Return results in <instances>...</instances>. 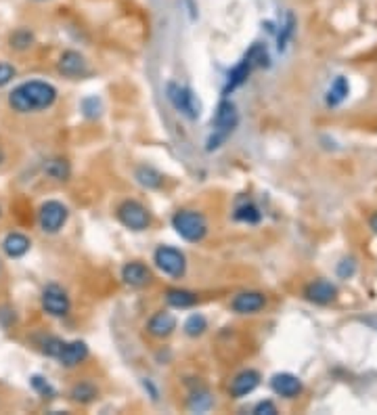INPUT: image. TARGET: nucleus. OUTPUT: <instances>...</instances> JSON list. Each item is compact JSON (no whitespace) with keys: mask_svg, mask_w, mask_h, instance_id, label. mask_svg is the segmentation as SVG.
<instances>
[{"mask_svg":"<svg viewBox=\"0 0 377 415\" xmlns=\"http://www.w3.org/2000/svg\"><path fill=\"white\" fill-rule=\"evenodd\" d=\"M57 101V88L49 82L32 80L19 84L8 94V105L17 113H36L49 109Z\"/></svg>","mask_w":377,"mask_h":415,"instance_id":"obj_1","label":"nucleus"},{"mask_svg":"<svg viewBox=\"0 0 377 415\" xmlns=\"http://www.w3.org/2000/svg\"><path fill=\"white\" fill-rule=\"evenodd\" d=\"M172 227L187 242H202L208 233V223H206L204 214L193 212V210L176 212L172 218Z\"/></svg>","mask_w":377,"mask_h":415,"instance_id":"obj_2","label":"nucleus"},{"mask_svg":"<svg viewBox=\"0 0 377 415\" xmlns=\"http://www.w3.org/2000/svg\"><path fill=\"white\" fill-rule=\"evenodd\" d=\"M237 122H239V113H237L235 103H230V101H223V103L218 105V109H216V118H214L216 137H212V139H210L208 149H216V147H221V143H223L226 137L235 130Z\"/></svg>","mask_w":377,"mask_h":415,"instance_id":"obj_3","label":"nucleus"},{"mask_svg":"<svg viewBox=\"0 0 377 415\" xmlns=\"http://www.w3.org/2000/svg\"><path fill=\"white\" fill-rule=\"evenodd\" d=\"M166 92H168L170 103H172L183 116H187L189 120H197V118H199L202 105H199V101L195 99V94H193L187 86H180V84L172 82L168 84Z\"/></svg>","mask_w":377,"mask_h":415,"instance_id":"obj_4","label":"nucleus"},{"mask_svg":"<svg viewBox=\"0 0 377 415\" xmlns=\"http://www.w3.org/2000/svg\"><path fill=\"white\" fill-rule=\"evenodd\" d=\"M118 218L124 227L132 229V231H145L149 227L151 218L147 208L135 199H126L120 204L118 208Z\"/></svg>","mask_w":377,"mask_h":415,"instance_id":"obj_5","label":"nucleus"},{"mask_svg":"<svg viewBox=\"0 0 377 415\" xmlns=\"http://www.w3.org/2000/svg\"><path fill=\"white\" fill-rule=\"evenodd\" d=\"M38 221H40L42 231H47V233H57V231L66 225V221H68V208H66L61 202L51 199V202H47V204L40 206Z\"/></svg>","mask_w":377,"mask_h":415,"instance_id":"obj_6","label":"nucleus"},{"mask_svg":"<svg viewBox=\"0 0 377 415\" xmlns=\"http://www.w3.org/2000/svg\"><path fill=\"white\" fill-rule=\"evenodd\" d=\"M155 264L159 266V271H163L170 277H180L187 268L185 254L170 246H161L155 249Z\"/></svg>","mask_w":377,"mask_h":415,"instance_id":"obj_7","label":"nucleus"},{"mask_svg":"<svg viewBox=\"0 0 377 415\" xmlns=\"http://www.w3.org/2000/svg\"><path fill=\"white\" fill-rule=\"evenodd\" d=\"M42 309L53 317H66L70 313V298L59 285H49L42 292Z\"/></svg>","mask_w":377,"mask_h":415,"instance_id":"obj_8","label":"nucleus"},{"mask_svg":"<svg viewBox=\"0 0 377 415\" xmlns=\"http://www.w3.org/2000/svg\"><path fill=\"white\" fill-rule=\"evenodd\" d=\"M304 296H306V300H310L314 304H331L338 298V287L327 279H316L306 285Z\"/></svg>","mask_w":377,"mask_h":415,"instance_id":"obj_9","label":"nucleus"},{"mask_svg":"<svg viewBox=\"0 0 377 415\" xmlns=\"http://www.w3.org/2000/svg\"><path fill=\"white\" fill-rule=\"evenodd\" d=\"M264 304H266L264 294H260V292H243V294L233 298L230 309L235 313H239V315H254V313L262 311Z\"/></svg>","mask_w":377,"mask_h":415,"instance_id":"obj_10","label":"nucleus"},{"mask_svg":"<svg viewBox=\"0 0 377 415\" xmlns=\"http://www.w3.org/2000/svg\"><path fill=\"white\" fill-rule=\"evenodd\" d=\"M59 72L66 76V78H80L88 72V63L86 59L75 53V51H66L61 57H59Z\"/></svg>","mask_w":377,"mask_h":415,"instance_id":"obj_11","label":"nucleus"},{"mask_svg":"<svg viewBox=\"0 0 377 415\" xmlns=\"http://www.w3.org/2000/svg\"><path fill=\"white\" fill-rule=\"evenodd\" d=\"M271 388L283 399H296L302 392V382L294 373H275L271 380Z\"/></svg>","mask_w":377,"mask_h":415,"instance_id":"obj_12","label":"nucleus"},{"mask_svg":"<svg viewBox=\"0 0 377 415\" xmlns=\"http://www.w3.org/2000/svg\"><path fill=\"white\" fill-rule=\"evenodd\" d=\"M258 384H260V373H258V371H254V369L241 371V373L233 380V384H230V395H233L235 399L247 397V395H252V392L258 388Z\"/></svg>","mask_w":377,"mask_h":415,"instance_id":"obj_13","label":"nucleus"},{"mask_svg":"<svg viewBox=\"0 0 377 415\" xmlns=\"http://www.w3.org/2000/svg\"><path fill=\"white\" fill-rule=\"evenodd\" d=\"M122 279L130 287H143L151 281V273L143 262H128L122 268Z\"/></svg>","mask_w":377,"mask_h":415,"instance_id":"obj_14","label":"nucleus"},{"mask_svg":"<svg viewBox=\"0 0 377 415\" xmlns=\"http://www.w3.org/2000/svg\"><path fill=\"white\" fill-rule=\"evenodd\" d=\"M86 357H88V346L84 342H80V340H74L70 344H63V350H61V354L57 359L61 361L63 367H75Z\"/></svg>","mask_w":377,"mask_h":415,"instance_id":"obj_15","label":"nucleus"},{"mask_svg":"<svg viewBox=\"0 0 377 415\" xmlns=\"http://www.w3.org/2000/svg\"><path fill=\"white\" fill-rule=\"evenodd\" d=\"M32 242L23 233H8L2 242V249L8 258H21L30 252Z\"/></svg>","mask_w":377,"mask_h":415,"instance_id":"obj_16","label":"nucleus"},{"mask_svg":"<svg viewBox=\"0 0 377 415\" xmlns=\"http://www.w3.org/2000/svg\"><path fill=\"white\" fill-rule=\"evenodd\" d=\"M147 330L155 337H168L170 333L176 330V319L170 313H157V315L151 317Z\"/></svg>","mask_w":377,"mask_h":415,"instance_id":"obj_17","label":"nucleus"},{"mask_svg":"<svg viewBox=\"0 0 377 415\" xmlns=\"http://www.w3.org/2000/svg\"><path fill=\"white\" fill-rule=\"evenodd\" d=\"M348 92H350V84H348V80H346L344 76H338V78L331 82L329 90H327L325 103H327L329 107H338V105H342V103L346 101Z\"/></svg>","mask_w":377,"mask_h":415,"instance_id":"obj_18","label":"nucleus"},{"mask_svg":"<svg viewBox=\"0 0 377 415\" xmlns=\"http://www.w3.org/2000/svg\"><path fill=\"white\" fill-rule=\"evenodd\" d=\"M166 302L174 309H189L197 302V296L187 290H168L166 292Z\"/></svg>","mask_w":377,"mask_h":415,"instance_id":"obj_19","label":"nucleus"},{"mask_svg":"<svg viewBox=\"0 0 377 415\" xmlns=\"http://www.w3.org/2000/svg\"><path fill=\"white\" fill-rule=\"evenodd\" d=\"M252 70H254V66L247 61V59H243L233 72H230V76H228V84H226L225 92L228 90H233V88H237V86H241V84L245 82L247 78H249V74H252Z\"/></svg>","mask_w":377,"mask_h":415,"instance_id":"obj_20","label":"nucleus"},{"mask_svg":"<svg viewBox=\"0 0 377 415\" xmlns=\"http://www.w3.org/2000/svg\"><path fill=\"white\" fill-rule=\"evenodd\" d=\"M137 180L143 185V187H147V189H157V187H161V182H163V176L155 170V168L151 166H141L137 168Z\"/></svg>","mask_w":377,"mask_h":415,"instance_id":"obj_21","label":"nucleus"},{"mask_svg":"<svg viewBox=\"0 0 377 415\" xmlns=\"http://www.w3.org/2000/svg\"><path fill=\"white\" fill-rule=\"evenodd\" d=\"M70 397L75 403H90L97 397V388L90 382H80V384H75L74 388H72Z\"/></svg>","mask_w":377,"mask_h":415,"instance_id":"obj_22","label":"nucleus"},{"mask_svg":"<svg viewBox=\"0 0 377 415\" xmlns=\"http://www.w3.org/2000/svg\"><path fill=\"white\" fill-rule=\"evenodd\" d=\"M245 59H247L254 68H268V61H271V57H268V53H266V47L260 44V42H256V44L247 51Z\"/></svg>","mask_w":377,"mask_h":415,"instance_id":"obj_23","label":"nucleus"},{"mask_svg":"<svg viewBox=\"0 0 377 415\" xmlns=\"http://www.w3.org/2000/svg\"><path fill=\"white\" fill-rule=\"evenodd\" d=\"M44 172L51 178H55V180H68V176H70L72 170H70V164L66 160H49L44 164Z\"/></svg>","mask_w":377,"mask_h":415,"instance_id":"obj_24","label":"nucleus"},{"mask_svg":"<svg viewBox=\"0 0 377 415\" xmlns=\"http://www.w3.org/2000/svg\"><path fill=\"white\" fill-rule=\"evenodd\" d=\"M294 30H296V17H294V13L290 11L288 15H285V23L281 25V32H279V51H285V47H288V42L292 40V36H294Z\"/></svg>","mask_w":377,"mask_h":415,"instance_id":"obj_25","label":"nucleus"},{"mask_svg":"<svg viewBox=\"0 0 377 415\" xmlns=\"http://www.w3.org/2000/svg\"><path fill=\"white\" fill-rule=\"evenodd\" d=\"M32 42H34V36H32V32L25 30V27H19V30H15V32L11 34V47L17 49V51L30 49Z\"/></svg>","mask_w":377,"mask_h":415,"instance_id":"obj_26","label":"nucleus"},{"mask_svg":"<svg viewBox=\"0 0 377 415\" xmlns=\"http://www.w3.org/2000/svg\"><path fill=\"white\" fill-rule=\"evenodd\" d=\"M235 218L237 221H243V223H249V225H254V223H258L260 221V210L254 206V204H243V206H239L237 208V212H235Z\"/></svg>","mask_w":377,"mask_h":415,"instance_id":"obj_27","label":"nucleus"},{"mask_svg":"<svg viewBox=\"0 0 377 415\" xmlns=\"http://www.w3.org/2000/svg\"><path fill=\"white\" fill-rule=\"evenodd\" d=\"M208 330V321L202 317V315H191L185 323V333L191 335V337H197L202 333Z\"/></svg>","mask_w":377,"mask_h":415,"instance_id":"obj_28","label":"nucleus"},{"mask_svg":"<svg viewBox=\"0 0 377 415\" xmlns=\"http://www.w3.org/2000/svg\"><path fill=\"white\" fill-rule=\"evenodd\" d=\"M210 407H212V397H210L208 392H204V395H193L191 401H189V409H191V411H197V414L208 411Z\"/></svg>","mask_w":377,"mask_h":415,"instance_id":"obj_29","label":"nucleus"},{"mask_svg":"<svg viewBox=\"0 0 377 415\" xmlns=\"http://www.w3.org/2000/svg\"><path fill=\"white\" fill-rule=\"evenodd\" d=\"M61 350H63V342L59 337H47L42 342V352L49 354V357H59Z\"/></svg>","mask_w":377,"mask_h":415,"instance_id":"obj_30","label":"nucleus"},{"mask_svg":"<svg viewBox=\"0 0 377 415\" xmlns=\"http://www.w3.org/2000/svg\"><path fill=\"white\" fill-rule=\"evenodd\" d=\"M354 273H357V262H354V258H344V260L338 264V277H340V279H350Z\"/></svg>","mask_w":377,"mask_h":415,"instance_id":"obj_31","label":"nucleus"},{"mask_svg":"<svg viewBox=\"0 0 377 415\" xmlns=\"http://www.w3.org/2000/svg\"><path fill=\"white\" fill-rule=\"evenodd\" d=\"M32 384H34V388H36V390H38L44 399H51V397L55 395L53 386H51L47 380H42L40 376H34V378H32Z\"/></svg>","mask_w":377,"mask_h":415,"instance_id":"obj_32","label":"nucleus"},{"mask_svg":"<svg viewBox=\"0 0 377 415\" xmlns=\"http://www.w3.org/2000/svg\"><path fill=\"white\" fill-rule=\"evenodd\" d=\"M15 78V68L8 63H0V86H6Z\"/></svg>","mask_w":377,"mask_h":415,"instance_id":"obj_33","label":"nucleus"},{"mask_svg":"<svg viewBox=\"0 0 377 415\" xmlns=\"http://www.w3.org/2000/svg\"><path fill=\"white\" fill-rule=\"evenodd\" d=\"M254 414L256 415H275L277 414V407H275V403H271V401H260V403L254 407Z\"/></svg>","mask_w":377,"mask_h":415,"instance_id":"obj_34","label":"nucleus"},{"mask_svg":"<svg viewBox=\"0 0 377 415\" xmlns=\"http://www.w3.org/2000/svg\"><path fill=\"white\" fill-rule=\"evenodd\" d=\"M369 227L373 229V233H377V212L376 214H371V218H369Z\"/></svg>","mask_w":377,"mask_h":415,"instance_id":"obj_35","label":"nucleus"},{"mask_svg":"<svg viewBox=\"0 0 377 415\" xmlns=\"http://www.w3.org/2000/svg\"><path fill=\"white\" fill-rule=\"evenodd\" d=\"M4 162V154H2V149H0V164Z\"/></svg>","mask_w":377,"mask_h":415,"instance_id":"obj_36","label":"nucleus"}]
</instances>
